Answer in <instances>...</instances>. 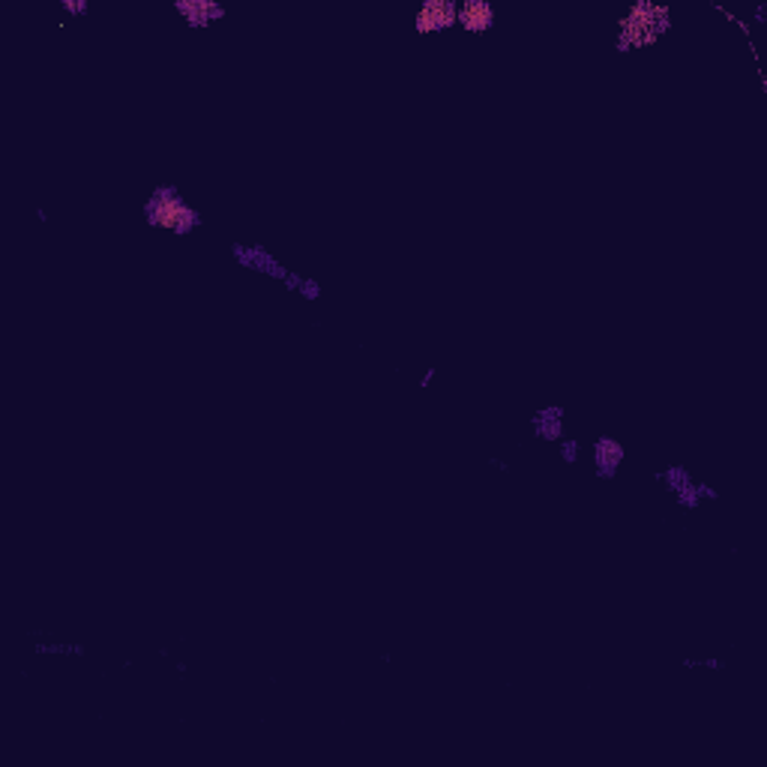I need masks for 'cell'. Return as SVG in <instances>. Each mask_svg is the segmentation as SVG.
Returning <instances> with one entry per match:
<instances>
[{
	"mask_svg": "<svg viewBox=\"0 0 767 767\" xmlns=\"http://www.w3.org/2000/svg\"><path fill=\"white\" fill-rule=\"evenodd\" d=\"M672 30V6L660 0H633L615 27V51L633 54L657 45Z\"/></svg>",
	"mask_w": 767,
	"mask_h": 767,
	"instance_id": "cell-1",
	"label": "cell"
},
{
	"mask_svg": "<svg viewBox=\"0 0 767 767\" xmlns=\"http://www.w3.org/2000/svg\"><path fill=\"white\" fill-rule=\"evenodd\" d=\"M144 225L171 237H189L204 225V213L174 183H156L144 198Z\"/></svg>",
	"mask_w": 767,
	"mask_h": 767,
	"instance_id": "cell-2",
	"label": "cell"
},
{
	"mask_svg": "<svg viewBox=\"0 0 767 767\" xmlns=\"http://www.w3.org/2000/svg\"><path fill=\"white\" fill-rule=\"evenodd\" d=\"M657 483L672 495V501L681 507V510H687V513H693V510H699V507H705V504H714V501H720V492L708 483V480H699L687 465H666V468H660L657 471Z\"/></svg>",
	"mask_w": 767,
	"mask_h": 767,
	"instance_id": "cell-3",
	"label": "cell"
},
{
	"mask_svg": "<svg viewBox=\"0 0 767 767\" xmlns=\"http://www.w3.org/2000/svg\"><path fill=\"white\" fill-rule=\"evenodd\" d=\"M228 252H231V258L243 267V270H252V273H258V276H264V279H270V282H279V285H285V279L294 273L276 252H270L264 243H243V240H234L231 246H228Z\"/></svg>",
	"mask_w": 767,
	"mask_h": 767,
	"instance_id": "cell-4",
	"label": "cell"
},
{
	"mask_svg": "<svg viewBox=\"0 0 767 767\" xmlns=\"http://www.w3.org/2000/svg\"><path fill=\"white\" fill-rule=\"evenodd\" d=\"M456 15H459V3L456 0H423L414 9V33L417 36H438L456 27Z\"/></svg>",
	"mask_w": 767,
	"mask_h": 767,
	"instance_id": "cell-5",
	"label": "cell"
},
{
	"mask_svg": "<svg viewBox=\"0 0 767 767\" xmlns=\"http://www.w3.org/2000/svg\"><path fill=\"white\" fill-rule=\"evenodd\" d=\"M171 9L192 30H207V27L225 21V15H228L222 0H174Z\"/></svg>",
	"mask_w": 767,
	"mask_h": 767,
	"instance_id": "cell-6",
	"label": "cell"
},
{
	"mask_svg": "<svg viewBox=\"0 0 767 767\" xmlns=\"http://www.w3.org/2000/svg\"><path fill=\"white\" fill-rule=\"evenodd\" d=\"M624 459H627V447L615 435H600L591 444V465L600 480H615L618 471L624 468Z\"/></svg>",
	"mask_w": 767,
	"mask_h": 767,
	"instance_id": "cell-7",
	"label": "cell"
},
{
	"mask_svg": "<svg viewBox=\"0 0 767 767\" xmlns=\"http://www.w3.org/2000/svg\"><path fill=\"white\" fill-rule=\"evenodd\" d=\"M498 24V6L492 0H462L459 3V15H456V27L471 33V36H483L489 30H495Z\"/></svg>",
	"mask_w": 767,
	"mask_h": 767,
	"instance_id": "cell-8",
	"label": "cell"
},
{
	"mask_svg": "<svg viewBox=\"0 0 767 767\" xmlns=\"http://www.w3.org/2000/svg\"><path fill=\"white\" fill-rule=\"evenodd\" d=\"M531 435L543 444H558L561 438H567V411L564 405L558 402H549V405H540L534 414H531Z\"/></svg>",
	"mask_w": 767,
	"mask_h": 767,
	"instance_id": "cell-9",
	"label": "cell"
},
{
	"mask_svg": "<svg viewBox=\"0 0 767 767\" xmlns=\"http://www.w3.org/2000/svg\"><path fill=\"white\" fill-rule=\"evenodd\" d=\"M33 654L36 657H51V660H78L87 654V648L81 642L72 639H57V636H42L33 642Z\"/></svg>",
	"mask_w": 767,
	"mask_h": 767,
	"instance_id": "cell-10",
	"label": "cell"
},
{
	"mask_svg": "<svg viewBox=\"0 0 767 767\" xmlns=\"http://www.w3.org/2000/svg\"><path fill=\"white\" fill-rule=\"evenodd\" d=\"M285 288H288L291 294H297L300 300H306V303H318V300L324 297V285H321L315 276H306V273H300V270H294V273L285 279Z\"/></svg>",
	"mask_w": 767,
	"mask_h": 767,
	"instance_id": "cell-11",
	"label": "cell"
},
{
	"mask_svg": "<svg viewBox=\"0 0 767 767\" xmlns=\"http://www.w3.org/2000/svg\"><path fill=\"white\" fill-rule=\"evenodd\" d=\"M681 666L690 672H726L729 663L723 657H684Z\"/></svg>",
	"mask_w": 767,
	"mask_h": 767,
	"instance_id": "cell-12",
	"label": "cell"
},
{
	"mask_svg": "<svg viewBox=\"0 0 767 767\" xmlns=\"http://www.w3.org/2000/svg\"><path fill=\"white\" fill-rule=\"evenodd\" d=\"M555 447H558V456H561L564 465H579V459H582V444H579L576 438L567 435V438H561Z\"/></svg>",
	"mask_w": 767,
	"mask_h": 767,
	"instance_id": "cell-13",
	"label": "cell"
},
{
	"mask_svg": "<svg viewBox=\"0 0 767 767\" xmlns=\"http://www.w3.org/2000/svg\"><path fill=\"white\" fill-rule=\"evenodd\" d=\"M60 12L69 18H84L90 12V0H60Z\"/></svg>",
	"mask_w": 767,
	"mask_h": 767,
	"instance_id": "cell-14",
	"label": "cell"
},
{
	"mask_svg": "<svg viewBox=\"0 0 767 767\" xmlns=\"http://www.w3.org/2000/svg\"><path fill=\"white\" fill-rule=\"evenodd\" d=\"M435 378H438V369H435V366H429V369H423V375H420L417 387H420V390H429Z\"/></svg>",
	"mask_w": 767,
	"mask_h": 767,
	"instance_id": "cell-15",
	"label": "cell"
},
{
	"mask_svg": "<svg viewBox=\"0 0 767 767\" xmlns=\"http://www.w3.org/2000/svg\"><path fill=\"white\" fill-rule=\"evenodd\" d=\"M489 465H492L495 471H501V474H510V465H507V462H501V459H489Z\"/></svg>",
	"mask_w": 767,
	"mask_h": 767,
	"instance_id": "cell-16",
	"label": "cell"
}]
</instances>
